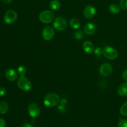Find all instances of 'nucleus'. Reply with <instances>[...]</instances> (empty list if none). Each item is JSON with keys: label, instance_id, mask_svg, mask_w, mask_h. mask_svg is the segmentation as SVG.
I'll return each mask as SVG.
<instances>
[{"label": "nucleus", "instance_id": "1", "mask_svg": "<svg viewBox=\"0 0 127 127\" xmlns=\"http://www.w3.org/2000/svg\"><path fill=\"white\" fill-rule=\"evenodd\" d=\"M61 100L59 96L54 93L47 94L44 99V104L47 107H53L59 104Z\"/></svg>", "mask_w": 127, "mask_h": 127}, {"label": "nucleus", "instance_id": "2", "mask_svg": "<svg viewBox=\"0 0 127 127\" xmlns=\"http://www.w3.org/2000/svg\"><path fill=\"white\" fill-rule=\"evenodd\" d=\"M17 84L18 87L22 90L24 91H29L32 87L31 83L30 80L24 75L20 76L17 79Z\"/></svg>", "mask_w": 127, "mask_h": 127}, {"label": "nucleus", "instance_id": "3", "mask_svg": "<svg viewBox=\"0 0 127 127\" xmlns=\"http://www.w3.org/2000/svg\"><path fill=\"white\" fill-rule=\"evenodd\" d=\"M54 17V13L49 10L43 11L39 15V20L43 23H49L51 22Z\"/></svg>", "mask_w": 127, "mask_h": 127}, {"label": "nucleus", "instance_id": "4", "mask_svg": "<svg viewBox=\"0 0 127 127\" xmlns=\"http://www.w3.org/2000/svg\"><path fill=\"white\" fill-rule=\"evenodd\" d=\"M104 56L109 60H115L118 56V51L113 47L111 46H106L103 50Z\"/></svg>", "mask_w": 127, "mask_h": 127}, {"label": "nucleus", "instance_id": "5", "mask_svg": "<svg viewBox=\"0 0 127 127\" xmlns=\"http://www.w3.org/2000/svg\"><path fill=\"white\" fill-rule=\"evenodd\" d=\"M17 18V14L13 10H8L4 14L3 19L7 24H11L14 23Z\"/></svg>", "mask_w": 127, "mask_h": 127}, {"label": "nucleus", "instance_id": "6", "mask_svg": "<svg viewBox=\"0 0 127 127\" xmlns=\"http://www.w3.org/2000/svg\"><path fill=\"white\" fill-rule=\"evenodd\" d=\"M53 26L57 30L62 31L64 30L67 26V22L65 18L62 17H58L54 21Z\"/></svg>", "mask_w": 127, "mask_h": 127}, {"label": "nucleus", "instance_id": "7", "mask_svg": "<svg viewBox=\"0 0 127 127\" xmlns=\"http://www.w3.org/2000/svg\"><path fill=\"white\" fill-rule=\"evenodd\" d=\"M113 70V67L110 64L104 63L99 67L100 74L103 76H108L110 75Z\"/></svg>", "mask_w": 127, "mask_h": 127}, {"label": "nucleus", "instance_id": "8", "mask_svg": "<svg viewBox=\"0 0 127 127\" xmlns=\"http://www.w3.org/2000/svg\"><path fill=\"white\" fill-rule=\"evenodd\" d=\"M28 112L29 116L32 118H36L40 114L39 107L36 103H32L29 104L28 108Z\"/></svg>", "mask_w": 127, "mask_h": 127}, {"label": "nucleus", "instance_id": "9", "mask_svg": "<svg viewBox=\"0 0 127 127\" xmlns=\"http://www.w3.org/2000/svg\"><path fill=\"white\" fill-rule=\"evenodd\" d=\"M42 34L45 40L49 41L53 38L55 35V31L53 28L51 27L47 26L43 29Z\"/></svg>", "mask_w": 127, "mask_h": 127}, {"label": "nucleus", "instance_id": "10", "mask_svg": "<svg viewBox=\"0 0 127 127\" xmlns=\"http://www.w3.org/2000/svg\"><path fill=\"white\" fill-rule=\"evenodd\" d=\"M96 10L93 6L91 5H88L83 10V15L85 18L89 19L94 16L96 14Z\"/></svg>", "mask_w": 127, "mask_h": 127}, {"label": "nucleus", "instance_id": "11", "mask_svg": "<svg viewBox=\"0 0 127 127\" xmlns=\"http://www.w3.org/2000/svg\"><path fill=\"white\" fill-rule=\"evenodd\" d=\"M5 75L7 80L13 81L17 79L18 73L12 68H8L5 71Z\"/></svg>", "mask_w": 127, "mask_h": 127}, {"label": "nucleus", "instance_id": "12", "mask_svg": "<svg viewBox=\"0 0 127 127\" xmlns=\"http://www.w3.org/2000/svg\"><path fill=\"white\" fill-rule=\"evenodd\" d=\"M82 48L84 51L87 54H91L94 52V46L90 41H84L82 44Z\"/></svg>", "mask_w": 127, "mask_h": 127}, {"label": "nucleus", "instance_id": "13", "mask_svg": "<svg viewBox=\"0 0 127 127\" xmlns=\"http://www.w3.org/2000/svg\"><path fill=\"white\" fill-rule=\"evenodd\" d=\"M83 30L84 32L87 35H93L96 31V26L93 23L89 22L84 25Z\"/></svg>", "mask_w": 127, "mask_h": 127}, {"label": "nucleus", "instance_id": "14", "mask_svg": "<svg viewBox=\"0 0 127 127\" xmlns=\"http://www.w3.org/2000/svg\"><path fill=\"white\" fill-rule=\"evenodd\" d=\"M118 93L120 96H124L127 95V82L122 83L118 89Z\"/></svg>", "mask_w": 127, "mask_h": 127}, {"label": "nucleus", "instance_id": "15", "mask_svg": "<svg viewBox=\"0 0 127 127\" xmlns=\"http://www.w3.org/2000/svg\"><path fill=\"white\" fill-rule=\"evenodd\" d=\"M69 25L71 28L74 29H77L80 27V22L78 19L73 18L70 20Z\"/></svg>", "mask_w": 127, "mask_h": 127}, {"label": "nucleus", "instance_id": "16", "mask_svg": "<svg viewBox=\"0 0 127 127\" xmlns=\"http://www.w3.org/2000/svg\"><path fill=\"white\" fill-rule=\"evenodd\" d=\"M109 10L111 13L113 14H117L120 12L121 10V7L117 4L112 3L110 5L109 7Z\"/></svg>", "mask_w": 127, "mask_h": 127}, {"label": "nucleus", "instance_id": "17", "mask_svg": "<svg viewBox=\"0 0 127 127\" xmlns=\"http://www.w3.org/2000/svg\"><path fill=\"white\" fill-rule=\"evenodd\" d=\"M50 7L53 10H58L61 6V3L58 0H52L49 4Z\"/></svg>", "mask_w": 127, "mask_h": 127}, {"label": "nucleus", "instance_id": "18", "mask_svg": "<svg viewBox=\"0 0 127 127\" xmlns=\"http://www.w3.org/2000/svg\"><path fill=\"white\" fill-rule=\"evenodd\" d=\"M8 104L6 102L1 101L0 102V114H4L8 110Z\"/></svg>", "mask_w": 127, "mask_h": 127}, {"label": "nucleus", "instance_id": "19", "mask_svg": "<svg viewBox=\"0 0 127 127\" xmlns=\"http://www.w3.org/2000/svg\"><path fill=\"white\" fill-rule=\"evenodd\" d=\"M120 112L121 114L124 116H127V101L122 105L120 109Z\"/></svg>", "mask_w": 127, "mask_h": 127}, {"label": "nucleus", "instance_id": "20", "mask_svg": "<svg viewBox=\"0 0 127 127\" xmlns=\"http://www.w3.org/2000/svg\"><path fill=\"white\" fill-rule=\"evenodd\" d=\"M84 36L83 32L81 30H78L75 31L74 33V38L78 40H80L83 38Z\"/></svg>", "mask_w": 127, "mask_h": 127}, {"label": "nucleus", "instance_id": "21", "mask_svg": "<svg viewBox=\"0 0 127 127\" xmlns=\"http://www.w3.org/2000/svg\"><path fill=\"white\" fill-rule=\"evenodd\" d=\"M26 72V69L24 66L20 65L17 68V73L20 76L25 75Z\"/></svg>", "mask_w": 127, "mask_h": 127}, {"label": "nucleus", "instance_id": "22", "mask_svg": "<svg viewBox=\"0 0 127 127\" xmlns=\"http://www.w3.org/2000/svg\"><path fill=\"white\" fill-rule=\"evenodd\" d=\"M118 126V127H127V120L120 118Z\"/></svg>", "mask_w": 127, "mask_h": 127}, {"label": "nucleus", "instance_id": "23", "mask_svg": "<svg viewBox=\"0 0 127 127\" xmlns=\"http://www.w3.org/2000/svg\"><path fill=\"white\" fill-rule=\"evenodd\" d=\"M120 6L122 9L127 10V0H120Z\"/></svg>", "mask_w": 127, "mask_h": 127}, {"label": "nucleus", "instance_id": "24", "mask_svg": "<svg viewBox=\"0 0 127 127\" xmlns=\"http://www.w3.org/2000/svg\"><path fill=\"white\" fill-rule=\"evenodd\" d=\"M94 53L96 56H99L103 54V50L100 47H97L94 49Z\"/></svg>", "mask_w": 127, "mask_h": 127}, {"label": "nucleus", "instance_id": "25", "mask_svg": "<svg viewBox=\"0 0 127 127\" xmlns=\"http://www.w3.org/2000/svg\"><path fill=\"white\" fill-rule=\"evenodd\" d=\"M6 93V89L3 87H0V97H2L5 95Z\"/></svg>", "mask_w": 127, "mask_h": 127}, {"label": "nucleus", "instance_id": "26", "mask_svg": "<svg viewBox=\"0 0 127 127\" xmlns=\"http://www.w3.org/2000/svg\"><path fill=\"white\" fill-rule=\"evenodd\" d=\"M122 77L125 81L127 82V69L123 71L122 73Z\"/></svg>", "mask_w": 127, "mask_h": 127}, {"label": "nucleus", "instance_id": "27", "mask_svg": "<svg viewBox=\"0 0 127 127\" xmlns=\"http://www.w3.org/2000/svg\"><path fill=\"white\" fill-rule=\"evenodd\" d=\"M6 123L4 119L0 118V127H5Z\"/></svg>", "mask_w": 127, "mask_h": 127}, {"label": "nucleus", "instance_id": "28", "mask_svg": "<svg viewBox=\"0 0 127 127\" xmlns=\"http://www.w3.org/2000/svg\"><path fill=\"white\" fill-rule=\"evenodd\" d=\"M60 102H61L62 105L64 106V105H65L67 103V101H66V100L65 99L63 98V99H62L61 100Z\"/></svg>", "mask_w": 127, "mask_h": 127}, {"label": "nucleus", "instance_id": "29", "mask_svg": "<svg viewBox=\"0 0 127 127\" xmlns=\"http://www.w3.org/2000/svg\"><path fill=\"white\" fill-rule=\"evenodd\" d=\"M22 127H33V126L29 123H25L22 125Z\"/></svg>", "mask_w": 127, "mask_h": 127}, {"label": "nucleus", "instance_id": "30", "mask_svg": "<svg viewBox=\"0 0 127 127\" xmlns=\"http://www.w3.org/2000/svg\"><path fill=\"white\" fill-rule=\"evenodd\" d=\"M0 0L4 3H9L12 1V0Z\"/></svg>", "mask_w": 127, "mask_h": 127}, {"label": "nucleus", "instance_id": "31", "mask_svg": "<svg viewBox=\"0 0 127 127\" xmlns=\"http://www.w3.org/2000/svg\"></svg>", "mask_w": 127, "mask_h": 127}]
</instances>
